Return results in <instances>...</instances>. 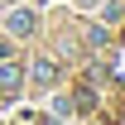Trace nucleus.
Returning a JSON list of instances; mask_svg holds the SVG:
<instances>
[{
  "instance_id": "nucleus-3",
  "label": "nucleus",
  "mask_w": 125,
  "mask_h": 125,
  "mask_svg": "<svg viewBox=\"0 0 125 125\" xmlns=\"http://www.w3.org/2000/svg\"><path fill=\"white\" fill-rule=\"evenodd\" d=\"M77 5H96V0H77Z\"/></svg>"
},
{
  "instance_id": "nucleus-1",
  "label": "nucleus",
  "mask_w": 125,
  "mask_h": 125,
  "mask_svg": "<svg viewBox=\"0 0 125 125\" xmlns=\"http://www.w3.org/2000/svg\"><path fill=\"white\" fill-rule=\"evenodd\" d=\"M10 29L15 34H34V10H15L10 15Z\"/></svg>"
},
{
  "instance_id": "nucleus-2",
  "label": "nucleus",
  "mask_w": 125,
  "mask_h": 125,
  "mask_svg": "<svg viewBox=\"0 0 125 125\" xmlns=\"http://www.w3.org/2000/svg\"><path fill=\"white\" fill-rule=\"evenodd\" d=\"M15 87H19V67L0 62V92H15Z\"/></svg>"
}]
</instances>
